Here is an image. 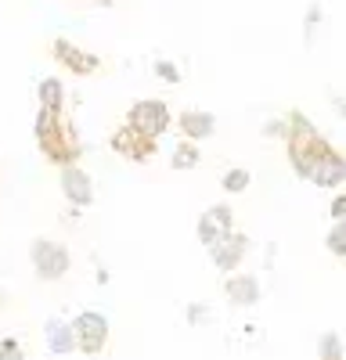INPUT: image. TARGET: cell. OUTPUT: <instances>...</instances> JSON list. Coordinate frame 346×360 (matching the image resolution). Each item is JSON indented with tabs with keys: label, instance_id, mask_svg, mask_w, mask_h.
<instances>
[{
	"label": "cell",
	"instance_id": "cell-1",
	"mask_svg": "<svg viewBox=\"0 0 346 360\" xmlns=\"http://www.w3.org/2000/svg\"><path fill=\"white\" fill-rule=\"evenodd\" d=\"M288 123H293V130H288V159H293L296 173L317 188H339L346 180V159L317 130H310L303 115H293Z\"/></svg>",
	"mask_w": 346,
	"mask_h": 360
},
{
	"label": "cell",
	"instance_id": "cell-19",
	"mask_svg": "<svg viewBox=\"0 0 346 360\" xmlns=\"http://www.w3.org/2000/svg\"><path fill=\"white\" fill-rule=\"evenodd\" d=\"M332 217H335V220L346 217V195H335V198H332Z\"/></svg>",
	"mask_w": 346,
	"mask_h": 360
},
{
	"label": "cell",
	"instance_id": "cell-13",
	"mask_svg": "<svg viewBox=\"0 0 346 360\" xmlns=\"http://www.w3.org/2000/svg\"><path fill=\"white\" fill-rule=\"evenodd\" d=\"M47 349H51V353H72V349H76L72 324H62V321H47Z\"/></svg>",
	"mask_w": 346,
	"mask_h": 360
},
{
	"label": "cell",
	"instance_id": "cell-16",
	"mask_svg": "<svg viewBox=\"0 0 346 360\" xmlns=\"http://www.w3.org/2000/svg\"><path fill=\"white\" fill-rule=\"evenodd\" d=\"M325 245H328L332 256H346V217L335 220V227H332L328 238H325Z\"/></svg>",
	"mask_w": 346,
	"mask_h": 360
},
{
	"label": "cell",
	"instance_id": "cell-20",
	"mask_svg": "<svg viewBox=\"0 0 346 360\" xmlns=\"http://www.w3.org/2000/svg\"><path fill=\"white\" fill-rule=\"evenodd\" d=\"M321 353H325V356H339V342H335V335H328V339H325Z\"/></svg>",
	"mask_w": 346,
	"mask_h": 360
},
{
	"label": "cell",
	"instance_id": "cell-15",
	"mask_svg": "<svg viewBox=\"0 0 346 360\" xmlns=\"http://www.w3.org/2000/svg\"><path fill=\"white\" fill-rule=\"evenodd\" d=\"M169 162H173V169H195V166H198V148H195V141H184V144L173 148Z\"/></svg>",
	"mask_w": 346,
	"mask_h": 360
},
{
	"label": "cell",
	"instance_id": "cell-2",
	"mask_svg": "<svg viewBox=\"0 0 346 360\" xmlns=\"http://www.w3.org/2000/svg\"><path fill=\"white\" fill-rule=\"evenodd\" d=\"M37 144L47 155V162H54V166H72L83 155V144H79L76 130L69 127V119L62 115V108H40V115H37Z\"/></svg>",
	"mask_w": 346,
	"mask_h": 360
},
{
	"label": "cell",
	"instance_id": "cell-21",
	"mask_svg": "<svg viewBox=\"0 0 346 360\" xmlns=\"http://www.w3.org/2000/svg\"><path fill=\"white\" fill-rule=\"evenodd\" d=\"M101 4H105V0H101Z\"/></svg>",
	"mask_w": 346,
	"mask_h": 360
},
{
	"label": "cell",
	"instance_id": "cell-17",
	"mask_svg": "<svg viewBox=\"0 0 346 360\" xmlns=\"http://www.w3.org/2000/svg\"><path fill=\"white\" fill-rule=\"evenodd\" d=\"M249 180H252V176H249V169H227V173H224V188L238 195V191H245V188H249Z\"/></svg>",
	"mask_w": 346,
	"mask_h": 360
},
{
	"label": "cell",
	"instance_id": "cell-14",
	"mask_svg": "<svg viewBox=\"0 0 346 360\" xmlns=\"http://www.w3.org/2000/svg\"><path fill=\"white\" fill-rule=\"evenodd\" d=\"M62 98H65V86L58 83V76L40 83V108H62Z\"/></svg>",
	"mask_w": 346,
	"mask_h": 360
},
{
	"label": "cell",
	"instance_id": "cell-7",
	"mask_svg": "<svg viewBox=\"0 0 346 360\" xmlns=\"http://www.w3.org/2000/svg\"><path fill=\"white\" fill-rule=\"evenodd\" d=\"M51 54L58 58V65H65V69L76 72V76H91V72L101 69V58H98V54H86V51H79V47L69 44V40H54V44H51Z\"/></svg>",
	"mask_w": 346,
	"mask_h": 360
},
{
	"label": "cell",
	"instance_id": "cell-6",
	"mask_svg": "<svg viewBox=\"0 0 346 360\" xmlns=\"http://www.w3.org/2000/svg\"><path fill=\"white\" fill-rule=\"evenodd\" d=\"M127 123L134 130H141V134H148V137H159L169 127V108H166V101H155V98L137 101L130 108V115H127Z\"/></svg>",
	"mask_w": 346,
	"mask_h": 360
},
{
	"label": "cell",
	"instance_id": "cell-5",
	"mask_svg": "<svg viewBox=\"0 0 346 360\" xmlns=\"http://www.w3.org/2000/svg\"><path fill=\"white\" fill-rule=\"evenodd\" d=\"M112 152L123 155V159H130V162H148V159L155 155V137L141 134V130H134V127L127 123L123 130L112 134Z\"/></svg>",
	"mask_w": 346,
	"mask_h": 360
},
{
	"label": "cell",
	"instance_id": "cell-8",
	"mask_svg": "<svg viewBox=\"0 0 346 360\" xmlns=\"http://www.w3.org/2000/svg\"><path fill=\"white\" fill-rule=\"evenodd\" d=\"M245 249H249V238L245 234H224V238H217V242L210 245V252H213V263L220 266V270H235L238 263H242V256H245Z\"/></svg>",
	"mask_w": 346,
	"mask_h": 360
},
{
	"label": "cell",
	"instance_id": "cell-3",
	"mask_svg": "<svg viewBox=\"0 0 346 360\" xmlns=\"http://www.w3.org/2000/svg\"><path fill=\"white\" fill-rule=\"evenodd\" d=\"M33 266H37V274L44 281H58L62 274H69L72 259H69L65 245L51 242V238H37V242H33Z\"/></svg>",
	"mask_w": 346,
	"mask_h": 360
},
{
	"label": "cell",
	"instance_id": "cell-4",
	"mask_svg": "<svg viewBox=\"0 0 346 360\" xmlns=\"http://www.w3.org/2000/svg\"><path fill=\"white\" fill-rule=\"evenodd\" d=\"M72 335H76V349H83V353L94 356V353H101L105 342H108V321H105L101 314H94V310H86V314L76 317Z\"/></svg>",
	"mask_w": 346,
	"mask_h": 360
},
{
	"label": "cell",
	"instance_id": "cell-18",
	"mask_svg": "<svg viewBox=\"0 0 346 360\" xmlns=\"http://www.w3.org/2000/svg\"><path fill=\"white\" fill-rule=\"evenodd\" d=\"M155 72H159V79H166V83H177V79H181L177 65H169V62H159V65H155Z\"/></svg>",
	"mask_w": 346,
	"mask_h": 360
},
{
	"label": "cell",
	"instance_id": "cell-10",
	"mask_svg": "<svg viewBox=\"0 0 346 360\" xmlns=\"http://www.w3.org/2000/svg\"><path fill=\"white\" fill-rule=\"evenodd\" d=\"M62 195L72 202V205H91L94 202V184L79 166H65L62 173Z\"/></svg>",
	"mask_w": 346,
	"mask_h": 360
},
{
	"label": "cell",
	"instance_id": "cell-12",
	"mask_svg": "<svg viewBox=\"0 0 346 360\" xmlns=\"http://www.w3.org/2000/svg\"><path fill=\"white\" fill-rule=\"evenodd\" d=\"M177 127H181V134H184L188 141H206V137H213V130H217V119H213L210 112H181Z\"/></svg>",
	"mask_w": 346,
	"mask_h": 360
},
{
	"label": "cell",
	"instance_id": "cell-11",
	"mask_svg": "<svg viewBox=\"0 0 346 360\" xmlns=\"http://www.w3.org/2000/svg\"><path fill=\"white\" fill-rule=\"evenodd\" d=\"M224 292H227V299L235 307H252L256 299H260V285H256V278H249V274H231L227 281H224Z\"/></svg>",
	"mask_w": 346,
	"mask_h": 360
},
{
	"label": "cell",
	"instance_id": "cell-9",
	"mask_svg": "<svg viewBox=\"0 0 346 360\" xmlns=\"http://www.w3.org/2000/svg\"><path fill=\"white\" fill-rule=\"evenodd\" d=\"M231 209L227 205H213V209H206L202 213V220H198V242L202 245H213L217 238H224L227 231H231Z\"/></svg>",
	"mask_w": 346,
	"mask_h": 360
}]
</instances>
